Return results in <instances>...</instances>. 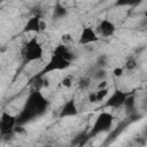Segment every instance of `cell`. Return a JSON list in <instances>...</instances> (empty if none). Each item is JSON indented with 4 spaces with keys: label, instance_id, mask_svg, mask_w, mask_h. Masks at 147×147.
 <instances>
[{
    "label": "cell",
    "instance_id": "5",
    "mask_svg": "<svg viewBox=\"0 0 147 147\" xmlns=\"http://www.w3.org/2000/svg\"><path fill=\"white\" fill-rule=\"evenodd\" d=\"M129 96V93L119 90V88H115L114 92L107 98L106 100V107L108 108H113V109H116V108H121L124 106L126 99Z\"/></svg>",
    "mask_w": 147,
    "mask_h": 147
},
{
    "label": "cell",
    "instance_id": "21",
    "mask_svg": "<svg viewBox=\"0 0 147 147\" xmlns=\"http://www.w3.org/2000/svg\"><path fill=\"white\" fill-rule=\"evenodd\" d=\"M88 101L91 103H95L98 102V99H96V92H92L88 94Z\"/></svg>",
    "mask_w": 147,
    "mask_h": 147
},
{
    "label": "cell",
    "instance_id": "6",
    "mask_svg": "<svg viewBox=\"0 0 147 147\" xmlns=\"http://www.w3.org/2000/svg\"><path fill=\"white\" fill-rule=\"evenodd\" d=\"M16 125H17V116H14L7 111H3L1 114V119H0V133H1V136L8 134L9 132L14 131Z\"/></svg>",
    "mask_w": 147,
    "mask_h": 147
},
{
    "label": "cell",
    "instance_id": "13",
    "mask_svg": "<svg viewBox=\"0 0 147 147\" xmlns=\"http://www.w3.org/2000/svg\"><path fill=\"white\" fill-rule=\"evenodd\" d=\"M137 5V0H116L115 6L116 7H131Z\"/></svg>",
    "mask_w": 147,
    "mask_h": 147
},
{
    "label": "cell",
    "instance_id": "9",
    "mask_svg": "<svg viewBox=\"0 0 147 147\" xmlns=\"http://www.w3.org/2000/svg\"><path fill=\"white\" fill-rule=\"evenodd\" d=\"M116 31V25L114 24V22H111L108 18H103L99 22L98 26H96V32L102 36V37H113L115 34Z\"/></svg>",
    "mask_w": 147,
    "mask_h": 147
},
{
    "label": "cell",
    "instance_id": "24",
    "mask_svg": "<svg viewBox=\"0 0 147 147\" xmlns=\"http://www.w3.org/2000/svg\"><path fill=\"white\" fill-rule=\"evenodd\" d=\"M145 134L147 136V126H146V129H145Z\"/></svg>",
    "mask_w": 147,
    "mask_h": 147
},
{
    "label": "cell",
    "instance_id": "11",
    "mask_svg": "<svg viewBox=\"0 0 147 147\" xmlns=\"http://www.w3.org/2000/svg\"><path fill=\"white\" fill-rule=\"evenodd\" d=\"M53 53H56V54L65 57L67 60H70V61L72 60V53L68 49V47L65 45H57V47L54 49Z\"/></svg>",
    "mask_w": 147,
    "mask_h": 147
},
{
    "label": "cell",
    "instance_id": "25",
    "mask_svg": "<svg viewBox=\"0 0 147 147\" xmlns=\"http://www.w3.org/2000/svg\"><path fill=\"white\" fill-rule=\"evenodd\" d=\"M145 17H146V18H147V10H146V11H145Z\"/></svg>",
    "mask_w": 147,
    "mask_h": 147
},
{
    "label": "cell",
    "instance_id": "15",
    "mask_svg": "<svg viewBox=\"0 0 147 147\" xmlns=\"http://www.w3.org/2000/svg\"><path fill=\"white\" fill-rule=\"evenodd\" d=\"M137 65H138V63H137L136 59H134V57H129V59L126 60V62H125L124 69L131 71V70H134V69L137 68Z\"/></svg>",
    "mask_w": 147,
    "mask_h": 147
},
{
    "label": "cell",
    "instance_id": "1",
    "mask_svg": "<svg viewBox=\"0 0 147 147\" xmlns=\"http://www.w3.org/2000/svg\"><path fill=\"white\" fill-rule=\"evenodd\" d=\"M48 107V100L47 98L39 91L36 90L30 93L29 98L26 99V102L21 111V114L17 116V124H25L33 118L42 115Z\"/></svg>",
    "mask_w": 147,
    "mask_h": 147
},
{
    "label": "cell",
    "instance_id": "17",
    "mask_svg": "<svg viewBox=\"0 0 147 147\" xmlns=\"http://www.w3.org/2000/svg\"><path fill=\"white\" fill-rule=\"evenodd\" d=\"M134 105H136L134 98L129 94V96H127V99H126V101H125V103H124V106H125V108L127 109V111H129V110L132 111V109L134 108Z\"/></svg>",
    "mask_w": 147,
    "mask_h": 147
},
{
    "label": "cell",
    "instance_id": "8",
    "mask_svg": "<svg viewBox=\"0 0 147 147\" xmlns=\"http://www.w3.org/2000/svg\"><path fill=\"white\" fill-rule=\"evenodd\" d=\"M46 29V23L41 21V18L38 16V15H34V16H31L26 23L24 24V28H23V31L24 32H33V33H39L41 32L42 30Z\"/></svg>",
    "mask_w": 147,
    "mask_h": 147
},
{
    "label": "cell",
    "instance_id": "2",
    "mask_svg": "<svg viewBox=\"0 0 147 147\" xmlns=\"http://www.w3.org/2000/svg\"><path fill=\"white\" fill-rule=\"evenodd\" d=\"M42 55H44V48L41 44L39 42V40L36 37L28 40L22 52L23 60L25 62H33V61H38L42 59Z\"/></svg>",
    "mask_w": 147,
    "mask_h": 147
},
{
    "label": "cell",
    "instance_id": "10",
    "mask_svg": "<svg viewBox=\"0 0 147 147\" xmlns=\"http://www.w3.org/2000/svg\"><path fill=\"white\" fill-rule=\"evenodd\" d=\"M78 115V107L76 105V101L74 98L69 99L68 101L64 102V105L62 106V108L60 109L59 113V117L63 118V117H72V116H77Z\"/></svg>",
    "mask_w": 147,
    "mask_h": 147
},
{
    "label": "cell",
    "instance_id": "23",
    "mask_svg": "<svg viewBox=\"0 0 147 147\" xmlns=\"http://www.w3.org/2000/svg\"><path fill=\"white\" fill-rule=\"evenodd\" d=\"M105 87H107V82L106 80H101L100 84L98 85V90L99 88H105Z\"/></svg>",
    "mask_w": 147,
    "mask_h": 147
},
{
    "label": "cell",
    "instance_id": "12",
    "mask_svg": "<svg viewBox=\"0 0 147 147\" xmlns=\"http://www.w3.org/2000/svg\"><path fill=\"white\" fill-rule=\"evenodd\" d=\"M67 14H68V10H67V8H65L63 5L56 3V5L54 6L53 16H54L55 18H63L64 16H67Z\"/></svg>",
    "mask_w": 147,
    "mask_h": 147
},
{
    "label": "cell",
    "instance_id": "18",
    "mask_svg": "<svg viewBox=\"0 0 147 147\" xmlns=\"http://www.w3.org/2000/svg\"><path fill=\"white\" fill-rule=\"evenodd\" d=\"M123 74H124V68L123 67H116V68L113 69V76L116 77V78L122 77Z\"/></svg>",
    "mask_w": 147,
    "mask_h": 147
},
{
    "label": "cell",
    "instance_id": "16",
    "mask_svg": "<svg viewBox=\"0 0 147 147\" xmlns=\"http://www.w3.org/2000/svg\"><path fill=\"white\" fill-rule=\"evenodd\" d=\"M106 76H107L106 70H105L103 68H100L98 71H95V74H94V76H93V77H94V79H96V80L101 82V80H105Z\"/></svg>",
    "mask_w": 147,
    "mask_h": 147
},
{
    "label": "cell",
    "instance_id": "19",
    "mask_svg": "<svg viewBox=\"0 0 147 147\" xmlns=\"http://www.w3.org/2000/svg\"><path fill=\"white\" fill-rule=\"evenodd\" d=\"M61 84H62V86L63 87H67V88H69V87H71V85H72V79H71V77H64L62 80H61Z\"/></svg>",
    "mask_w": 147,
    "mask_h": 147
},
{
    "label": "cell",
    "instance_id": "14",
    "mask_svg": "<svg viewBox=\"0 0 147 147\" xmlns=\"http://www.w3.org/2000/svg\"><path fill=\"white\" fill-rule=\"evenodd\" d=\"M109 94V90L108 87H105V88H99L96 91V99H98V102L100 101H103Z\"/></svg>",
    "mask_w": 147,
    "mask_h": 147
},
{
    "label": "cell",
    "instance_id": "7",
    "mask_svg": "<svg viewBox=\"0 0 147 147\" xmlns=\"http://www.w3.org/2000/svg\"><path fill=\"white\" fill-rule=\"evenodd\" d=\"M100 37L96 30H94L92 26H84L80 31L79 38H78V44L79 45H90L99 41Z\"/></svg>",
    "mask_w": 147,
    "mask_h": 147
},
{
    "label": "cell",
    "instance_id": "3",
    "mask_svg": "<svg viewBox=\"0 0 147 147\" xmlns=\"http://www.w3.org/2000/svg\"><path fill=\"white\" fill-rule=\"evenodd\" d=\"M113 123H114V115L111 113H108V111H101L96 116V118H95V121L91 127L90 134L96 136V134L107 132L111 129Z\"/></svg>",
    "mask_w": 147,
    "mask_h": 147
},
{
    "label": "cell",
    "instance_id": "27",
    "mask_svg": "<svg viewBox=\"0 0 147 147\" xmlns=\"http://www.w3.org/2000/svg\"><path fill=\"white\" fill-rule=\"evenodd\" d=\"M1 2H5V1H8V0H0Z\"/></svg>",
    "mask_w": 147,
    "mask_h": 147
},
{
    "label": "cell",
    "instance_id": "20",
    "mask_svg": "<svg viewBox=\"0 0 147 147\" xmlns=\"http://www.w3.org/2000/svg\"><path fill=\"white\" fill-rule=\"evenodd\" d=\"M88 85H90V79H88V78H83V79H80V82H79L80 88H86Z\"/></svg>",
    "mask_w": 147,
    "mask_h": 147
},
{
    "label": "cell",
    "instance_id": "4",
    "mask_svg": "<svg viewBox=\"0 0 147 147\" xmlns=\"http://www.w3.org/2000/svg\"><path fill=\"white\" fill-rule=\"evenodd\" d=\"M70 65H71V61L70 60H67L65 57H63V56H61V55H59L56 53H53L51 59L46 63V65L40 71V76H44V75H47V74H51V72H54V71L65 70Z\"/></svg>",
    "mask_w": 147,
    "mask_h": 147
},
{
    "label": "cell",
    "instance_id": "26",
    "mask_svg": "<svg viewBox=\"0 0 147 147\" xmlns=\"http://www.w3.org/2000/svg\"><path fill=\"white\" fill-rule=\"evenodd\" d=\"M139 2H141V0H137V3H139Z\"/></svg>",
    "mask_w": 147,
    "mask_h": 147
},
{
    "label": "cell",
    "instance_id": "22",
    "mask_svg": "<svg viewBox=\"0 0 147 147\" xmlns=\"http://www.w3.org/2000/svg\"><path fill=\"white\" fill-rule=\"evenodd\" d=\"M106 60H107L106 56H101V57H99V60H98V65H99L100 68H102L103 65H106Z\"/></svg>",
    "mask_w": 147,
    "mask_h": 147
}]
</instances>
